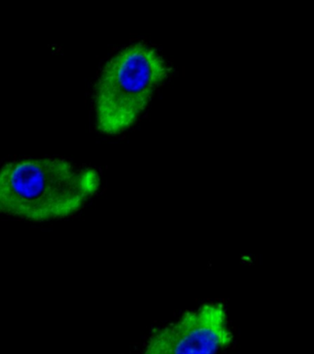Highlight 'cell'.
<instances>
[{
	"mask_svg": "<svg viewBox=\"0 0 314 354\" xmlns=\"http://www.w3.org/2000/svg\"><path fill=\"white\" fill-rule=\"evenodd\" d=\"M100 185L96 169L67 160H15L0 167V214L30 222L62 220L80 212Z\"/></svg>",
	"mask_w": 314,
	"mask_h": 354,
	"instance_id": "1",
	"label": "cell"
},
{
	"mask_svg": "<svg viewBox=\"0 0 314 354\" xmlns=\"http://www.w3.org/2000/svg\"><path fill=\"white\" fill-rule=\"evenodd\" d=\"M171 71L172 67L158 50L145 43L128 45L112 56L95 86L98 130L117 135L130 129Z\"/></svg>",
	"mask_w": 314,
	"mask_h": 354,
	"instance_id": "2",
	"label": "cell"
},
{
	"mask_svg": "<svg viewBox=\"0 0 314 354\" xmlns=\"http://www.w3.org/2000/svg\"><path fill=\"white\" fill-rule=\"evenodd\" d=\"M234 333L223 303H203L150 334L140 354H218Z\"/></svg>",
	"mask_w": 314,
	"mask_h": 354,
	"instance_id": "3",
	"label": "cell"
}]
</instances>
